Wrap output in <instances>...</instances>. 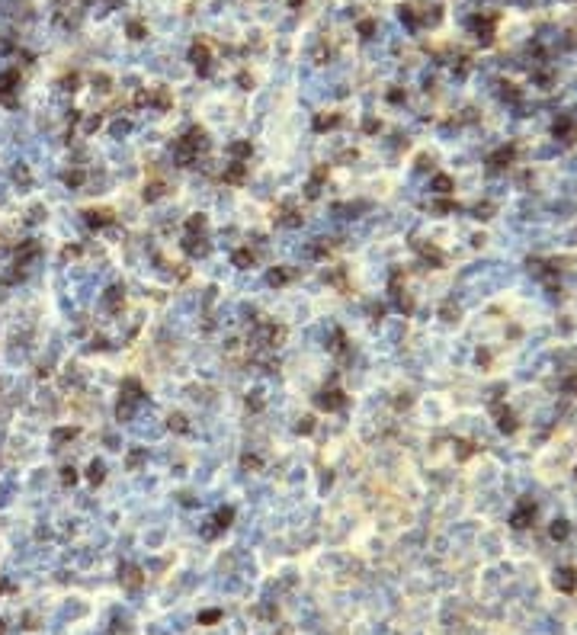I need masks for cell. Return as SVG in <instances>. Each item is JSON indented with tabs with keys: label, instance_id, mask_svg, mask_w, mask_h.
I'll return each instance as SVG.
<instances>
[{
	"label": "cell",
	"instance_id": "22",
	"mask_svg": "<svg viewBox=\"0 0 577 635\" xmlns=\"http://www.w3.org/2000/svg\"><path fill=\"white\" fill-rule=\"evenodd\" d=\"M186 231H206V215H189V218H186Z\"/></svg>",
	"mask_w": 577,
	"mask_h": 635
},
{
	"label": "cell",
	"instance_id": "4",
	"mask_svg": "<svg viewBox=\"0 0 577 635\" xmlns=\"http://www.w3.org/2000/svg\"><path fill=\"white\" fill-rule=\"evenodd\" d=\"M13 87H19V71H4V74H0V100L7 106H16V100L10 97Z\"/></svg>",
	"mask_w": 577,
	"mask_h": 635
},
{
	"label": "cell",
	"instance_id": "27",
	"mask_svg": "<svg viewBox=\"0 0 577 635\" xmlns=\"http://www.w3.org/2000/svg\"><path fill=\"white\" fill-rule=\"evenodd\" d=\"M141 462H144V452H141V449H131V452H128V469H138Z\"/></svg>",
	"mask_w": 577,
	"mask_h": 635
},
{
	"label": "cell",
	"instance_id": "29",
	"mask_svg": "<svg viewBox=\"0 0 577 635\" xmlns=\"http://www.w3.org/2000/svg\"><path fill=\"white\" fill-rule=\"evenodd\" d=\"M295 430H298V433H311V430H315V417H302Z\"/></svg>",
	"mask_w": 577,
	"mask_h": 635
},
{
	"label": "cell",
	"instance_id": "26",
	"mask_svg": "<svg viewBox=\"0 0 577 635\" xmlns=\"http://www.w3.org/2000/svg\"><path fill=\"white\" fill-rule=\"evenodd\" d=\"M61 481H64V485H74V481H77V469H74V465H64V469H61Z\"/></svg>",
	"mask_w": 577,
	"mask_h": 635
},
{
	"label": "cell",
	"instance_id": "12",
	"mask_svg": "<svg viewBox=\"0 0 577 635\" xmlns=\"http://www.w3.org/2000/svg\"><path fill=\"white\" fill-rule=\"evenodd\" d=\"M228 151H231L234 161H244V164H247V158L254 154V145H250V141H231V148H228Z\"/></svg>",
	"mask_w": 577,
	"mask_h": 635
},
{
	"label": "cell",
	"instance_id": "18",
	"mask_svg": "<svg viewBox=\"0 0 577 635\" xmlns=\"http://www.w3.org/2000/svg\"><path fill=\"white\" fill-rule=\"evenodd\" d=\"M103 478H106V465H103V462H90V469H87V481H90V485H100Z\"/></svg>",
	"mask_w": 577,
	"mask_h": 635
},
{
	"label": "cell",
	"instance_id": "3",
	"mask_svg": "<svg viewBox=\"0 0 577 635\" xmlns=\"http://www.w3.org/2000/svg\"><path fill=\"white\" fill-rule=\"evenodd\" d=\"M183 250L189 257H206L209 254V241H206V234H196V231H186V237H183Z\"/></svg>",
	"mask_w": 577,
	"mask_h": 635
},
{
	"label": "cell",
	"instance_id": "14",
	"mask_svg": "<svg viewBox=\"0 0 577 635\" xmlns=\"http://www.w3.org/2000/svg\"><path fill=\"white\" fill-rule=\"evenodd\" d=\"M135 407H138V404L131 401V398H119V404H116V417H119V421H131V417H135Z\"/></svg>",
	"mask_w": 577,
	"mask_h": 635
},
{
	"label": "cell",
	"instance_id": "24",
	"mask_svg": "<svg viewBox=\"0 0 577 635\" xmlns=\"http://www.w3.org/2000/svg\"><path fill=\"white\" fill-rule=\"evenodd\" d=\"M151 103L158 106V110H170V93H167V90H158V93L151 97Z\"/></svg>",
	"mask_w": 577,
	"mask_h": 635
},
{
	"label": "cell",
	"instance_id": "28",
	"mask_svg": "<svg viewBox=\"0 0 577 635\" xmlns=\"http://www.w3.org/2000/svg\"><path fill=\"white\" fill-rule=\"evenodd\" d=\"M240 465H244V469H247V472H250V469H254V472H257V469H260V465H263V462H260L257 456H250V452H247V456H244V459H240Z\"/></svg>",
	"mask_w": 577,
	"mask_h": 635
},
{
	"label": "cell",
	"instance_id": "35",
	"mask_svg": "<svg viewBox=\"0 0 577 635\" xmlns=\"http://www.w3.org/2000/svg\"><path fill=\"white\" fill-rule=\"evenodd\" d=\"M436 189H449V180H446V177H436Z\"/></svg>",
	"mask_w": 577,
	"mask_h": 635
},
{
	"label": "cell",
	"instance_id": "19",
	"mask_svg": "<svg viewBox=\"0 0 577 635\" xmlns=\"http://www.w3.org/2000/svg\"><path fill=\"white\" fill-rule=\"evenodd\" d=\"M77 433H80L77 427H61V430H55V436H52V443H55V446H61V443H68V440H74Z\"/></svg>",
	"mask_w": 577,
	"mask_h": 635
},
{
	"label": "cell",
	"instance_id": "32",
	"mask_svg": "<svg viewBox=\"0 0 577 635\" xmlns=\"http://www.w3.org/2000/svg\"><path fill=\"white\" fill-rule=\"evenodd\" d=\"M125 132H128V122H116L113 125V135H125Z\"/></svg>",
	"mask_w": 577,
	"mask_h": 635
},
{
	"label": "cell",
	"instance_id": "2",
	"mask_svg": "<svg viewBox=\"0 0 577 635\" xmlns=\"http://www.w3.org/2000/svg\"><path fill=\"white\" fill-rule=\"evenodd\" d=\"M315 401H318L321 411H340V407L346 404V395L340 388H324V391H318Z\"/></svg>",
	"mask_w": 577,
	"mask_h": 635
},
{
	"label": "cell",
	"instance_id": "34",
	"mask_svg": "<svg viewBox=\"0 0 577 635\" xmlns=\"http://www.w3.org/2000/svg\"><path fill=\"white\" fill-rule=\"evenodd\" d=\"M100 122H103V119H100V116H93V119H87V128H90V132H93V128H100Z\"/></svg>",
	"mask_w": 577,
	"mask_h": 635
},
{
	"label": "cell",
	"instance_id": "31",
	"mask_svg": "<svg viewBox=\"0 0 577 635\" xmlns=\"http://www.w3.org/2000/svg\"><path fill=\"white\" fill-rule=\"evenodd\" d=\"M359 32H363V35H366V39H369V35H372V32H375V26H372V23L366 19V23H359Z\"/></svg>",
	"mask_w": 577,
	"mask_h": 635
},
{
	"label": "cell",
	"instance_id": "23",
	"mask_svg": "<svg viewBox=\"0 0 577 635\" xmlns=\"http://www.w3.org/2000/svg\"><path fill=\"white\" fill-rule=\"evenodd\" d=\"M83 180H87V173H83V170H71V173H64V183H68V186H74V189H77V186H83Z\"/></svg>",
	"mask_w": 577,
	"mask_h": 635
},
{
	"label": "cell",
	"instance_id": "5",
	"mask_svg": "<svg viewBox=\"0 0 577 635\" xmlns=\"http://www.w3.org/2000/svg\"><path fill=\"white\" fill-rule=\"evenodd\" d=\"M231 520H234V507H221L218 513H215L212 526H206V536H209V539H212V536H218L221 530H228V526H231Z\"/></svg>",
	"mask_w": 577,
	"mask_h": 635
},
{
	"label": "cell",
	"instance_id": "15",
	"mask_svg": "<svg viewBox=\"0 0 577 635\" xmlns=\"http://www.w3.org/2000/svg\"><path fill=\"white\" fill-rule=\"evenodd\" d=\"M324 177H327V164H321L318 170H315V177H311V183H308V196L315 199L318 193H321V183H324Z\"/></svg>",
	"mask_w": 577,
	"mask_h": 635
},
{
	"label": "cell",
	"instance_id": "9",
	"mask_svg": "<svg viewBox=\"0 0 577 635\" xmlns=\"http://www.w3.org/2000/svg\"><path fill=\"white\" fill-rule=\"evenodd\" d=\"M122 302H125V292L119 289V286H109V289H106V295H103L106 311H122Z\"/></svg>",
	"mask_w": 577,
	"mask_h": 635
},
{
	"label": "cell",
	"instance_id": "33",
	"mask_svg": "<svg viewBox=\"0 0 577 635\" xmlns=\"http://www.w3.org/2000/svg\"><path fill=\"white\" fill-rule=\"evenodd\" d=\"M218 616H221V613H215V609H209V613H202L199 619H202V622H215V619H218Z\"/></svg>",
	"mask_w": 577,
	"mask_h": 635
},
{
	"label": "cell",
	"instance_id": "8",
	"mask_svg": "<svg viewBox=\"0 0 577 635\" xmlns=\"http://www.w3.org/2000/svg\"><path fill=\"white\" fill-rule=\"evenodd\" d=\"M189 61L196 64V71H199V74H209V64H212V61H209V49H206V45H192V52H189Z\"/></svg>",
	"mask_w": 577,
	"mask_h": 635
},
{
	"label": "cell",
	"instance_id": "11",
	"mask_svg": "<svg viewBox=\"0 0 577 635\" xmlns=\"http://www.w3.org/2000/svg\"><path fill=\"white\" fill-rule=\"evenodd\" d=\"M87 225H90V228H106V225H113V212L109 209H100V212L90 209L87 212Z\"/></svg>",
	"mask_w": 577,
	"mask_h": 635
},
{
	"label": "cell",
	"instance_id": "17",
	"mask_svg": "<svg viewBox=\"0 0 577 635\" xmlns=\"http://www.w3.org/2000/svg\"><path fill=\"white\" fill-rule=\"evenodd\" d=\"M292 276H295L292 270H282V267H276V270H270V276H267V279H270V286H285V282L292 279Z\"/></svg>",
	"mask_w": 577,
	"mask_h": 635
},
{
	"label": "cell",
	"instance_id": "16",
	"mask_svg": "<svg viewBox=\"0 0 577 635\" xmlns=\"http://www.w3.org/2000/svg\"><path fill=\"white\" fill-rule=\"evenodd\" d=\"M279 225H285V228H298V225H302V215H298L292 206H285V212L279 215V218H276Z\"/></svg>",
	"mask_w": 577,
	"mask_h": 635
},
{
	"label": "cell",
	"instance_id": "10",
	"mask_svg": "<svg viewBox=\"0 0 577 635\" xmlns=\"http://www.w3.org/2000/svg\"><path fill=\"white\" fill-rule=\"evenodd\" d=\"M122 398H131L135 404H141V401H144V385H141L138 379H125V382H122Z\"/></svg>",
	"mask_w": 577,
	"mask_h": 635
},
{
	"label": "cell",
	"instance_id": "20",
	"mask_svg": "<svg viewBox=\"0 0 577 635\" xmlns=\"http://www.w3.org/2000/svg\"><path fill=\"white\" fill-rule=\"evenodd\" d=\"M164 193H167V189H164V183H158V180H154V183H148V186H144V199H148V202H154V199H161Z\"/></svg>",
	"mask_w": 577,
	"mask_h": 635
},
{
	"label": "cell",
	"instance_id": "30",
	"mask_svg": "<svg viewBox=\"0 0 577 635\" xmlns=\"http://www.w3.org/2000/svg\"><path fill=\"white\" fill-rule=\"evenodd\" d=\"M128 32H131V39H141V32H144V26H141V23H131V26H128Z\"/></svg>",
	"mask_w": 577,
	"mask_h": 635
},
{
	"label": "cell",
	"instance_id": "25",
	"mask_svg": "<svg viewBox=\"0 0 577 635\" xmlns=\"http://www.w3.org/2000/svg\"><path fill=\"white\" fill-rule=\"evenodd\" d=\"M170 427H173V430H180V433H186V430H189V424H186V417H183V414H170Z\"/></svg>",
	"mask_w": 577,
	"mask_h": 635
},
{
	"label": "cell",
	"instance_id": "1",
	"mask_svg": "<svg viewBox=\"0 0 577 635\" xmlns=\"http://www.w3.org/2000/svg\"><path fill=\"white\" fill-rule=\"evenodd\" d=\"M206 148V128H196L192 125L183 138H176L173 141V158L180 167H192L199 161V151Z\"/></svg>",
	"mask_w": 577,
	"mask_h": 635
},
{
	"label": "cell",
	"instance_id": "13",
	"mask_svg": "<svg viewBox=\"0 0 577 635\" xmlns=\"http://www.w3.org/2000/svg\"><path fill=\"white\" fill-rule=\"evenodd\" d=\"M234 267H240V270H247V267H254V260H257V254L250 247H240V250H234Z\"/></svg>",
	"mask_w": 577,
	"mask_h": 635
},
{
	"label": "cell",
	"instance_id": "21",
	"mask_svg": "<svg viewBox=\"0 0 577 635\" xmlns=\"http://www.w3.org/2000/svg\"><path fill=\"white\" fill-rule=\"evenodd\" d=\"M337 122H340V116H337V113H330V116H318V119H315V128L324 132V128H334Z\"/></svg>",
	"mask_w": 577,
	"mask_h": 635
},
{
	"label": "cell",
	"instance_id": "7",
	"mask_svg": "<svg viewBox=\"0 0 577 635\" xmlns=\"http://www.w3.org/2000/svg\"><path fill=\"white\" fill-rule=\"evenodd\" d=\"M39 254H42L39 241H23L19 250H16V270H19V267H29V260H35Z\"/></svg>",
	"mask_w": 577,
	"mask_h": 635
},
{
	"label": "cell",
	"instance_id": "6",
	"mask_svg": "<svg viewBox=\"0 0 577 635\" xmlns=\"http://www.w3.org/2000/svg\"><path fill=\"white\" fill-rule=\"evenodd\" d=\"M221 177H225V183L240 186V183L247 180V164H244V161H231V164L225 167V173H221Z\"/></svg>",
	"mask_w": 577,
	"mask_h": 635
}]
</instances>
